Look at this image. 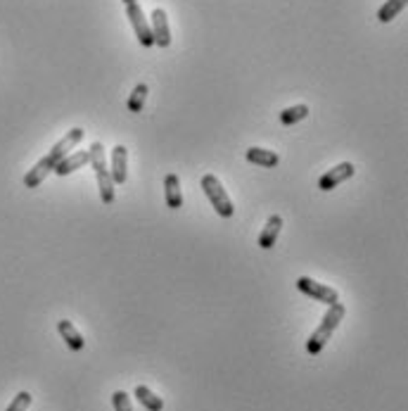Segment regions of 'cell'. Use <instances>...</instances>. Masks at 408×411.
<instances>
[{
    "instance_id": "cell-1",
    "label": "cell",
    "mask_w": 408,
    "mask_h": 411,
    "mask_svg": "<svg viewBox=\"0 0 408 411\" xmlns=\"http://www.w3.org/2000/svg\"><path fill=\"white\" fill-rule=\"evenodd\" d=\"M84 133H86L84 129H72V131H67L65 138L55 143L53 150H50L43 159L36 162L34 169H29V171H27V176H24V185H27V188H39L43 181H46L48 174H50V171H55V167H58L60 162L67 157L69 150H74V148H77L79 143L84 141Z\"/></svg>"
},
{
    "instance_id": "cell-2",
    "label": "cell",
    "mask_w": 408,
    "mask_h": 411,
    "mask_svg": "<svg viewBox=\"0 0 408 411\" xmlns=\"http://www.w3.org/2000/svg\"><path fill=\"white\" fill-rule=\"evenodd\" d=\"M344 314H347V309H344L340 302L330 304L328 311H325V316H323V321H321V326H318L316 331L311 333L309 342H306V352H309L311 357H316V354L323 352V347L328 345V340L332 338V333H335L337 326L342 323Z\"/></svg>"
},
{
    "instance_id": "cell-3",
    "label": "cell",
    "mask_w": 408,
    "mask_h": 411,
    "mask_svg": "<svg viewBox=\"0 0 408 411\" xmlns=\"http://www.w3.org/2000/svg\"><path fill=\"white\" fill-rule=\"evenodd\" d=\"M88 155H91V162H88V164L93 167V171H96V178H98L100 200H103L105 204H112V202H114V181H112V174L107 169V162H105V145L100 141H96L91 148H88Z\"/></svg>"
},
{
    "instance_id": "cell-4",
    "label": "cell",
    "mask_w": 408,
    "mask_h": 411,
    "mask_svg": "<svg viewBox=\"0 0 408 411\" xmlns=\"http://www.w3.org/2000/svg\"><path fill=\"white\" fill-rule=\"evenodd\" d=\"M202 190H204V195L209 197L211 207L216 209L218 216H223V219H230V216L235 214V207H233V202H230L228 193H225V188L221 185V181H218L214 174H204V176H202Z\"/></svg>"
},
{
    "instance_id": "cell-5",
    "label": "cell",
    "mask_w": 408,
    "mask_h": 411,
    "mask_svg": "<svg viewBox=\"0 0 408 411\" xmlns=\"http://www.w3.org/2000/svg\"><path fill=\"white\" fill-rule=\"evenodd\" d=\"M297 290L304 292V295L313 297L316 302L328 304V307H330V304H335V302H340V295H337L335 288H330V285H325V283L313 281V278H309V276L297 278Z\"/></svg>"
},
{
    "instance_id": "cell-6",
    "label": "cell",
    "mask_w": 408,
    "mask_h": 411,
    "mask_svg": "<svg viewBox=\"0 0 408 411\" xmlns=\"http://www.w3.org/2000/svg\"><path fill=\"white\" fill-rule=\"evenodd\" d=\"M126 15H129L131 24H133V31H136L138 41H140V46L152 48V46H154L152 31H150V22H147L145 12H143V8H140V3H131V5H126Z\"/></svg>"
},
{
    "instance_id": "cell-7",
    "label": "cell",
    "mask_w": 408,
    "mask_h": 411,
    "mask_svg": "<svg viewBox=\"0 0 408 411\" xmlns=\"http://www.w3.org/2000/svg\"><path fill=\"white\" fill-rule=\"evenodd\" d=\"M354 164L351 162H342V164H337V167H332L330 171H325L321 178H318V188L325 190V193H330L332 188H337L340 183H344L347 178L354 176Z\"/></svg>"
},
{
    "instance_id": "cell-8",
    "label": "cell",
    "mask_w": 408,
    "mask_h": 411,
    "mask_svg": "<svg viewBox=\"0 0 408 411\" xmlns=\"http://www.w3.org/2000/svg\"><path fill=\"white\" fill-rule=\"evenodd\" d=\"M150 31H152V41L154 46L159 48H169L171 46V29H169V20H166V12L162 8H157L150 17Z\"/></svg>"
},
{
    "instance_id": "cell-9",
    "label": "cell",
    "mask_w": 408,
    "mask_h": 411,
    "mask_svg": "<svg viewBox=\"0 0 408 411\" xmlns=\"http://www.w3.org/2000/svg\"><path fill=\"white\" fill-rule=\"evenodd\" d=\"M126 167H129V150L124 145H114L112 148V169H110L114 185L126 183V178H129Z\"/></svg>"
},
{
    "instance_id": "cell-10",
    "label": "cell",
    "mask_w": 408,
    "mask_h": 411,
    "mask_svg": "<svg viewBox=\"0 0 408 411\" xmlns=\"http://www.w3.org/2000/svg\"><path fill=\"white\" fill-rule=\"evenodd\" d=\"M91 162V155H88V150H77V152H69L65 159L60 162L58 167H55V174L58 176H69V174L84 169V167Z\"/></svg>"
},
{
    "instance_id": "cell-11",
    "label": "cell",
    "mask_w": 408,
    "mask_h": 411,
    "mask_svg": "<svg viewBox=\"0 0 408 411\" xmlns=\"http://www.w3.org/2000/svg\"><path fill=\"white\" fill-rule=\"evenodd\" d=\"M58 331L62 335V340L67 342V347L72 352H81L86 347V340H84V335L79 333V328L74 326L72 321H67V319H62L58 321Z\"/></svg>"
},
{
    "instance_id": "cell-12",
    "label": "cell",
    "mask_w": 408,
    "mask_h": 411,
    "mask_svg": "<svg viewBox=\"0 0 408 411\" xmlns=\"http://www.w3.org/2000/svg\"><path fill=\"white\" fill-rule=\"evenodd\" d=\"M280 228H282V216L280 214L268 216L266 226H263V231L259 233V247L261 250H271V247L275 245V240H278V235H280Z\"/></svg>"
},
{
    "instance_id": "cell-13",
    "label": "cell",
    "mask_w": 408,
    "mask_h": 411,
    "mask_svg": "<svg viewBox=\"0 0 408 411\" xmlns=\"http://www.w3.org/2000/svg\"><path fill=\"white\" fill-rule=\"evenodd\" d=\"M164 200L169 209L183 207V193H180V181L176 174H166L164 178Z\"/></svg>"
},
{
    "instance_id": "cell-14",
    "label": "cell",
    "mask_w": 408,
    "mask_h": 411,
    "mask_svg": "<svg viewBox=\"0 0 408 411\" xmlns=\"http://www.w3.org/2000/svg\"><path fill=\"white\" fill-rule=\"evenodd\" d=\"M244 157H247V162H252V164L266 167V169L278 167V162H280V155L273 150H266V148H249V150L244 152Z\"/></svg>"
},
{
    "instance_id": "cell-15",
    "label": "cell",
    "mask_w": 408,
    "mask_h": 411,
    "mask_svg": "<svg viewBox=\"0 0 408 411\" xmlns=\"http://www.w3.org/2000/svg\"><path fill=\"white\" fill-rule=\"evenodd\" d=\"M136 400L140 402L147 411H162V409H164V400H162V397H157L152 390L145 388V385H138V388H136Z\"/></svg>"
},
{
    "instance_id": "cell-16",
    "label": "cell",
    "mask_w": 408,
    "mask_h": 411,
    "mask_svg": "<svg viewBox=\"0 0 408 411\" xmlns=\"http://www.w3.org/2000/svg\"><path fill=\"white\" fill-rule=\"evenodd\" d=\"M306 117H309V107L306 105H292V107L280 112V124L282 126H292V124L306 119Z\"/></svg>"
},
{
    "instance_id": "cell-17",
    "label": "cell",
    "mask_w": 408,
    "mask_h": 411,
    "mask_svg": "<svg viewBox=\"0 0 408 411\" xmlns=\"http://www.w3.org/2000/svg\"><path fill=\"white\" fill-rule=\"evenodd\" d=\"M406 3H408V0H387V3L382 5L380 12H378V20H380L382 24L392 22L394 17H397L399 12L406 8Z\"/></svg>"
},
{
    "instance_id": "cell-18",
    "label": "cell",
    "mask_w": 408,
    "mask_h": 411,
    "mask_svg": "<svg viewBox=\"0 0 408 411\" xmlns=\"http://www.w3.org/2000/svg\"><path fill=\"white\" fill-rule=\"evenodd\" d=\"M147 84H138L133 93H131V98H129V112H140L143 107H145V100H147Z\"/></svg>"
},
{
    "instance_id": "cell-19",
    "label": "cell",
    "mask_w": 408,
    "mask_h": 411,
    "mask_svg": "<svg viewBox=\"0 0 408 411\" xmlns=\"http://www.w3.org/2000/svg\"><path fill=\"white\" fill-rule=\"evenodd\" d=\"M112 404H114V411H133L131 397L124 390H117L114 395H112Z\"/></svg>"
},
{
    "instance_id": "cell-20",
    "label": "cell",
    "mask_w": 408,
    "mask_h": 411,
    "mask_svg": "<svg viewBox=\"0 0 408 411\" xmlns=\"http://www.w3.org/2000/svg\"><path fill=\"white\" fill-rule=\"evenodd\" d=\"M29 407H31V395L29 392H20L5 411H27Z\"/></svg>"
},
{
    "instance_id": "cell-21",
    "label": "cell",
    "mask_w": 408,
    "mask_h": 411,
    "mask_svg": "<svg viewBox=\"0 0 408 411\" xmlns=\"http://www.w3.org/2000/svg\"><path fill=\"white\" fill-rule=\"evenodd\" d=\"M121 3H126V5H131V3H138V0H121Z\"/></svg>"
}]
</instances>
